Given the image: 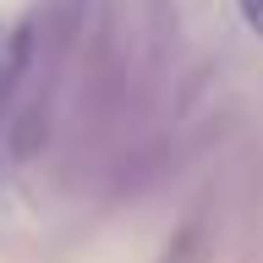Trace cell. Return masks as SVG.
I'll return each mask as SVG.
<instances>
[{
    "instance_id": "3",
    "label": "cell",
    "mask_w": 263,
    "mask_h": 263,
    "mask_svg": "<svg viewBox=\"0 0 263 263\" xmlns=\"http://www.w3.org/2000/svg\"><path fill=\"white\" fill-rule=\"evenodd\" d=\"M0 61H6V33H0Z\"/></svg>"
},
{
    "instance_id": "2",
    "label": "cell",
    "mask_w": 263,
    "mask_h": 263,
    "mask_svg": "<svg viewBox=\"0 0 263 263\" xmlns=\"http://www.w3.org/2000/svg\"><path fill=\"white\" fill-rule=\"evenodd\" d=\"M236 6H241L247 28H252V33H263V0H236Z\"/></svg>"
},
{
    "instance_id": "1",
    "label": "cell",
    "mask_w": 263,
    "mask_h": 263,
    "mask_svg": "<svg viewBox=\"0 0 263 263\" xmlns=\"http://www.w3.org/2000/svg\"><path fill=\"white\" fill-rule=\"evenodd\" d=\"M49 143V104L44 99H33V104H22L11 121V154L16 159H39Z\"/></svg>"
}]
</instances>
